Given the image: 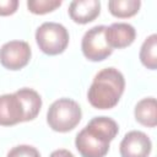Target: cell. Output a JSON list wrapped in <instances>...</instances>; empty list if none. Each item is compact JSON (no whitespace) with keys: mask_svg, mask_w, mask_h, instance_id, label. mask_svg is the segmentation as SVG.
<instances>
[{"mask_svg":"<svg viewBox=\"0 0 157 157\" xmlns=\"http://www.w3.org/2000/svg\"><path fill=\"white\" fill-rule=\"evenodd\" d=\"M118 131L115 120L108 117H96L77 134L75 146L82 157H104Z\"/></svg>","mask_w":157,"mask_h":157,"instance_id":"6da1fadb","label":"cell"},{"mask_svg":"<svg viewBox=\"0 0 157 157\" xmlns=\"http://www.w3.org/2000/svg\"><path fill=\"white\" fill-rule=\"evenodd\" d=\"M125 78L114 67H105L98 71L88 88L87 98L97 109H110L115 107L124 92Z\"/></svg>","mask_w":157,"mask_h":157,"instance_id":"7a4b0ae2","label":"cell"},{"mask_svg":"<svg viewBox=\"0 0 157 157\" xmlns=\"http://www.w3.org/2000/svg\"><path fill=\"white\" fill-rule=\"evenodd\" d=\"M82 113L78 103L70 98H60L52 103L47 113L49 126L58 132L72 130L81 120Z\"/></svg>","mask_w":157,"mask_h":157,"instance_id":"3957f363","label":"cell"},{"mask_svg":"<svg viewBox=\"0 0 157 157\" xmlns=\"http://www.w3.org/2000/svg\"><path fill=\"white\" fill-rule=\"evenodd\" d=\"M36 42L44 54L58 55L69 44V32L60 23L44 22L36 31Z\"/></svg>","mask_w":157,"mask_h":157,"instance_id":"277c9868","label":"cell"},{"mask_svg":"<svg viewBox=\"0 0 157 157\" xmlns=\"http://www.w3.org/2000/svg\"><path fill=\"white\" fill-rule=\"evenodd\" d=\"M104 31L105 26H94L82 37V53L91 61H102L113 53V49L105 40Z\"/></svg>","mask_w":157,"mask_h":157,"instance_id":"5b68a950","label":"cell"},{"mask_svg":"<svg viewBox=\"0 0 157 157\" xmlns=\"http://www.w3.org/2000/svg\"><path fill=\"white\" fill-rule=\"evenodd\" d=\"M31 59L29 44L25 40H10L0 48V63L5 69L20 70Z\"/></svg>","mask_w":157,"mask_h":157,"instance_id":"8992f818","label":"cell"},{"mask_svg":"<svg viewBox=\"0 0 157 157\" xmlns=\"http://www.w3.org/2000/svg\"><path fill=\"white\" fill-rule=\"evenodd\" d=\"M152 148L150 137L137 130L129 131L123 137L119 151L121 157H148Z\"/></svg>","mask_w":157,"mask_h":157,"instance_id":"52a82bcc","label":"cell"},{"mask_svg":"<svg viewBox=\"0 0 157 157\" xmlns=\"http://www.w3.org/2000/svg\"><path fill=\"white\" fill-rule=\"evenodd\" d=\"M25 109L15 93L0 96V125L11 126L23 121Z\"/></svg>","mask_w":157,"mask_h":157,"instance_id":"ba28073f","label":"cell"},{"mask_svg":"<svg viewBox=\"0 0 157 157\" xmlns=\"http://www.w3.org/2000/svg\"><path fill=\"white\" fill-rule=\"evenodd\" d=\"M105 40L109 44L112 49L118 48H125L129 47L136 37V31L135 28L126 22H117L110 25L109 27H105L104 31Z\"/></svg>","mask_w":157,"mask_h":157,"instance_id":"9c48e42d","label":"cell"},{"mask_svg":"<svg viewBox=\"0 0 157 157\" xmlns=\"http://www.w3.org/2000/svg\"><path fill=\"white\" fill-rule=\"evenodd\" d=\"M101 12V2L98 0H75L70 2L69 15L76 23H88L98 17Z\"/></svg>","mask_w":157,"mask_h":157,"instance_id":"30bf717a","label":"cell"},{"mask_svg":"<svg viewBox=\"0 0 157 157\" xmlns=\"http://www.w3.org/2000/svg\"><path fill=\"white\" fill-rule=\"evenodd\" d=\"M15 94L20 98L22 107L25 109V118L23 121H29L33 120L42 107V98L39 96V93L32 88H20L18 91L15 92Z\"/></svg>","mask_w":157,"mask_h":157,"instance_id":"8fae6325","label":"cell"},{"mask_svg":"<svg viewBox=\"0 0 157 157\" xmlns=\"http://www.w3.org/2000/svg\"><path fill=\"white\" fill-rule=\"evenodd\" d=\"M157 103L153 97L144 98L135 105V119L145 126L155 128L157 125Z\"/></svg>","mask_w":157,"mask_h":157,"instance_id":"7c38bea8","label":"cell"},{"mask_svg":"<svg viewBox=\"0 0 157 157\" xmlns=\"http://www.w3.org/2000/svg\"><path fill=\"white\" fill-rule=\"evenodd\" d=\"M140 6V0H110L108 2L109 12L119 18H128L136 15Z\"/></svg>","mask_w":157,"mask_h":157,"instance_id":"4fadbf2b","label":"cell"},{"mask_svg":"<svg viewBox=\"0 0 157 157\" xmlns=\"http://www.w3.org/2000/svg\"><path fill=\"white\" fill-rule=\"evenodd\" d=\"M140 60L150 70L157 69V36L153 33L145 39L140 49Z\"/></svg>","mask_w":157,"mask_h":157,"instance_id":"5bb4252c","label":"cell"},{"mask_svg":"<svg viewBox=\"0 0 157 157\" xmlns=\"http://www.w3.org/2000/svg\"><path fill=\"white\" fill-rule=\"evenodd\" d=\"M61 5L60 0H28L27 7L32 13L44 15L54 11L56 7Z\"/></svg>","mask_w":157,"mask_h":157,"instance_id":"9a60e30c","label":"cell"},{"mask_svg":"<svg viewBox=\"0 0 157 157\" xmlns=\"http://www.w3.org/2000/svg\"><path fill=\"white\" fill-rule=\"evenodd\" d=\"M7 157H40L39 151L29 145H18L11 148Z\"/></svg>","mask_w":157,"mask_h":157,"instance_id":"2e32d148","label":"cell"},{"mask_svg":"<svg viewBox=\"0 0 157 157\" xmlns=\"http://www.w3.org/2000/svg\"><path fill=\"white\" fill-rule=\"evenodd\" d=\"M18 0H0V16H9L16 12Z\"/></svg>","mask_w":157,"mask_h":157,"instance_id":"e0dca14e","label":"cell"},{"mask_svg":"<svg viewBox=\"0 0 157 157\" xmlns=\"http://www.w3.org/2000/svg\"><path fill=\"white\" fill-rule=\"evenodd\" d=\"M49 157H75L69 150H65V148H60V150H55L50 153Z\"/></svg>","mask_w":157,"mask_h":157,"instance_id":"ac0fdd59","label":"cell"}]
</instances>
